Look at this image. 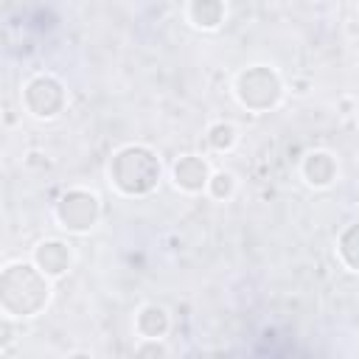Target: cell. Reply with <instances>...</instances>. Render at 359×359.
<instances>
[{
	"label": "cell",
	"instance_id": "7c38bea8",
	"mask_svg": "<svg viewBox=\"0 0 359 359\" xmlns=\"http://www.w3.org/2000/svg\"><path fill=\"white\" fill-rule=\"evenodd\" d=\"M135 353H140V356H165L168 348H165L163 339H140V345L135 348Z\"/></svg>",
	"mask_w": 359,
	"mask_h": 359
},
{
	"label": "cell",
	"instance_id": "6da1fadb",
	"mask_svg": "<svg viewBox=\"0 0 359 359\" xmlns=\"http://www.w3.org/2000/svg\"><path fill=\"white\" fill-rule=\"evenodd\" d=\"M160 180V160L146 146H123L109 160V182L126 194L140 196L149 194Z\"/></svg>",
	"mask_w": 359,
	"mask_h": 359
},
{
	"label": "cell",
	"instance_id": "9c48e42d",
	"mask_svg": "<svg viewBox=\"0 0 359 359\" xmlns=\"http://www.w3.org/2000/svg\"><path fill=\"white\" fill-rule=\"evenodd\" d=\"M224 0H191L188 3V20L194 28L202 31H216L224 22Z\"/></svg>",
	"mask_w": 359,
	"mask_h": 359
},
{
	"label": "cell",
	"instance_id": "30bf717a",
	"mask_svg": "<svg viewBox=\"0 0 359 359\" xmlns=\"http://www.w3.org/2000/svg\"><path fill=\"white\" fill-rule=\"evenodd\" d=\"M208 146L213 151H230L236 143H238V129L230 123V121H213L208 126V135H205Z\"/></svg>",
	"mask_w": 359,
	"mask_h": 359
},
{
	"label": "cell",
	"instance_id": "ba28073f",
	"mask_svg": "<svg viewBox=\"0 0 359 359\" xmlns=\"http://www.w3.org/2000/svg\"><path fill=\"white\" fill-rule=\"evenodd\" d=\"M168 328H171V317L157 303H146L135 314V331L140 339H165Z\"/></svg>",
	"mask_w": 359,
	"mask_h": 359
},
{
	"label": "cell",
	"instance_id": "3957f363",
	"mask_svg": "<svg viewBox=\"0 0 359 359\" xmlns=\"http://www.w3.org/2000/svg\"><path fill=\"white\" fill-rule=\"evenodd\" d=\"M53 216H56L62 230H67V233H87L98 222V216H101V202H98V196L93 191L70 188L56 202Z\"/></svg>",
	"mask_w": 359,
	"mask_h": 359
},
{
	"label": "cell",
	"instance_id": "7a4b0ae2",
	"mask_svg": "<svg viewBox=\"0 0 359 359\" xmlns=\"http://www.w3.org/2000/svg\"><path fill=\"white\" fill-rule=\"evenodd\" d=\"M280 95H283L280 79L264 65H255V67L238 73V79H236V98L247 109H255V112L272 109V107H278Z\"/></svg>",
	"mask_w": 359,
	"mask_h": 359
},
{
	"label": "cell",
	"instance_id": "277c9868",
	"mask_svg": "<svg viewBox=\"0 0 359 359\" xmlns=\"http://www.w3.org/2000/svg\"><path fill=\"white\" fill-rule=\"evenodd\" d=\"M22 104H25V109H28L34 118L50 121V118H56V115L65 109V87H62L59 79H53V76H48V73H39V76H34V79L25 84V90H22Z\"/></svg>",
	"mask_w": 359,
	"mask_h": 359
},
{
	"label": "cell",
	"instance_id": "52a82bcc",
	"mask_svg": "<svg viewBox=\"0 0 359 359\" xmlns=\"http://www.w3.org/2000/svg\"><path fill=\"white\" fill-rule=\"evenodd\" d=\"M300 174L303 180L311 185V188H328L337 174H339V165H337V157L325 149H311L306 151L303 163H300Z\"/></svg>",
	"mask_w": 359,
	"mask_h": 359
},
{
	"label": "cell",
	"instance_id": "5b68a950",
	"mask_svg": "<svg viewBox=\"0 0 359 359\" xmlns=\"http://www.w3.org/2000/svg\"><path fill=\"white\" fill-rule=\"evenodd\" d=\"M210 174H213V168H210L208 160L199 157V154H182V157L174 163V168H171L174 185H177L180 191H185V194H199V191H205Z\"/></svg>",
	"mask_w": 359,
	"mask_h": 359
},
{
	"label": "cell",
	"instance_id": "8fae6325",
	"mask_svg": "<svg viewBox=\"0 0 359 359\" xmlns=\"http://www.w3.org/2000/svg\"><path fill=\"white\" fill-rule=\"evenodd\" d=\"M216 202H227V199H233V194L238 191V180H236V174L233 171H227V168H216L213 174H210V180H208V188H205Z\"/></svg>",
	"mask_w": 359,
	"mask_h": 359
},
{
	"label": "cell",
	"instance_id": "8992f818",
	"mask_svg": "<svg viewBox=\"0 0 359 359\" xmlns=\"http://www.w3.org/2000/svg\"><path fill=\"white\" fill-rule=\"evenodd\" d=\"M34 264L48 275V278H59L70 269L73 264V250L67 241L59 238H45L34 247Z\"/></svg>",
	"mask_w": 359,
	"mask_h": 359
}]
</instances>
